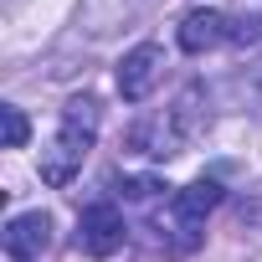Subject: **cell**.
Wrapping results in <instances>:
<instances>
[{
	"instance_id": "6da1fadb",
	"label": "cell",
	"mask_w": 262,
	"mask_h": 262,
	"mask_svg": "<svg viewBox=\"0 0 262 262\" xmlns=\"http://www.w3.org/2000/svg\"><path fill=\"white\" fill-rule=\"evenodd\" d=\"M93 128H98V103L93 98H72L67 113H62V128H57L52 149H41V160H36V175L47 185H67L82 170V160L93 149Z\"/></svg>"
},
{
	"instance_id": "7a4b0ae2",
	"label": "cell",
	"mask_w": 262,
	"mask_h": 262,
	"mask_svg": "<svg viewBox=\"0 0 262 262\" xmlns=\"http://www.w3.org/2000/svg\"><path fill=\"white\" fill-rule=\"evenodd\" d=\"M77 247L88 257H113L123 247V211L113 201H93L77 216Z\"/></svg>"
},
{
	"instance_id": "3957f363",
	"label": "cell",
	"mask_w": 262,
	"mask_h": 262,
	"mask_svg": "<svg viewBox=\"0 0 262 262\" xmlns=\"http://www.w3.org/2000/svg\"><path fill=\"white\" fill-rule=\"evenodd\" d=\"M160 77H165V52H160L155 41L123 52V62H118V98H123V103H144V98L160 88Z\"/></svg>"
},
{
	"instance_id": "277c9868",
	"label": "cell",
	"mask_w": 262,
	"mask_h": 262,
	"mask_svg": "<svg viewBox=\"0 0 262 262\" xmlns=\"http://www.w3.org/2000/svg\"><path fill=\"white\" fill-rule=\"evenodd\" d=\"M6 257L11 262H36L47 247H52V216L47 211H21V216H11L6 221Z\"/></svg>"
},
{
	"instance_id": "5b68a950",
	"label": "cell",
	"mask_w": 262,
	"mask_h": 262,
	"mask_svg": "<svg viewBox=\"0 0 262 262\" xmlns=\"http://www.w3.org/2000/svg\"><path fill=\"white\" fill-rule=\"evenodd\" d=\"M226 36H231V16L216 11V6H195V11H185V21H180V47H185L190 57L221 47Z\"/></svg>"
},
{
	"instance_id": "8992f818",
	"label": "cell",
	"mask_w": 262,
	"mask_h": 262,
	"mask_svg": "<svg viewBox=\"0 0 262 262\" xmlns=\"http://www.w3.org/2000/svg\"><path fill=\"white\" fill-rule=\"evenodd\" d=\"M216 206H221V185H216V180H190L185 190H175L170 216H175V221H180V226L195 236V226H201V221H206Z\"/></svg>"
},
{
	"instance_id": "52a82bcc",
	"label": "cell",
	"mask_w": 262,
	"mask_h": 262,
	"mask_svg": "<svg viewBox=\"0 0 262 262\" xmlns=\"http://www.w3.org/2000/svg\"><path fill=\"white\" fill-rule=\"evenodd\" d=\"M231 36H236V41H257V36H262V0H236Z\"/></svg>"
},
{
	"instance_id": "ba28073f",
	"label": "cell",
	"mask_w": 262,
	"mask_h": 262,
	"mask_svg": "<svg viewBox=\"0 0 262 262\" xmlns=\"http://www.w3.org/2000/svg\"><path fill=\"white\" fill-rule=\"evenodd\" d=\"M0 128H6V149H21V144L31 139V123H26V113H21L16 103L0 108Z\"/></svg>"
}]
</instances>
